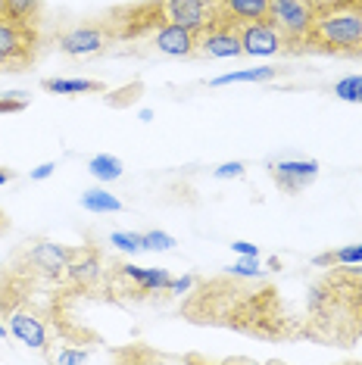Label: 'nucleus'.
Wrapping results in <instances>:
<instances>
[{"label":"nucleus","mask_w":362,"mask_h":365,"mask_svg":"<svg viewBox=\"0 0 362 365\" xmlns=\"http://www.w3.org/2000/svg\"><path fill=\"white\" fill-rule=\"evenodd\" d=\"M306 51L362 60V0H319Z\"/></svg>","instance_id":"nucleus-1"},{"label":"nucleus","mask_w":362,"mask_h":365,"mask_svg":"<svg viewBox=\"0 0 362 365\" xmlns=\"http://www.w3.org/2000/svg\"><path fill=\"white\" fill-rule=\"evenodd\" d=\"M103 26L110 31L113 44H147L150 47L153 35L169 22L166 0H141V4L116 6L103 16Z\"/></svg>","instance_id":"nucleus-2"},{"label":"nucleus","mask_w":362,"mask_h":365,"mask_svg":"<svg viewBox=\"0 0 362 365\" xmlns=\"http://www.w3.org/2000/svg\"><path fill=\"white\" fill-rule=\"evenodd\" d=\"M41 29L0 16V72H22L38 60Z\"/></svg>","instance_id":"nucleus-3"},{"label":"nucleus","mask_w":362,"mask_h":365,"mask_svg":"<svg viewBox=\"0 0 362 365\" xmlns=\"http://www.w3.org/2000/svg\"><path fill=\"white\" fill-rule=\"evenodd\" d=\"M319 0H269V22L284 35L287 51H306Z\"/></svg>","instance_id":"nucleus-4"},{"label":"nucleus","mask_w":362,"mask_h":365,"mask_svg":"<svg viewBox=\"0 0 362 365\" xmlns=\"http://www.w3.org/2000/svg\"><path fill=\"white\" fill-rule=\"evenodd\" d=\"M241 22H234L232 16L219 13L197 31V53L203 60H228V56H241Z\"/></svg>","instance_id":"nucleus-5"},{"label":"nucleus","mask_w":362,"mask_h":365,"mask_svg":"<svg viewBox=\"0 0 362 365\" xmlns=\"http://www.w3.org/2000/svg\"><path fill=\"white\" fill-rule=\"evenodd\" d=\"M113 41L110 31H106L103 22H90V26H76L69 31H60L56 35V47L66 56H90V53H100L106 51Z\"/></svg>","instance_id":"nucleus-6"},{"label":"nucleus","mask_w":362,"mask_h":365,"mask_svg":"<svg viewBox=\"0 0 362 365\" xmlns=\"http://www.w3.org/2000/svg\"><path fill=\"white\" fill-rule=\"evenodd\" d=\"M241 47L250 56H275L287 51V41L269 19H259V22H241Z\"/></svg>","instance_id":"nucleus-7"},{"label":"nucleus","mask_w":362,"mask_h":365,"mask_svg":"<svg viewBox=\"0 0 362 365\" xmlns=\"http://www.w3.org/2000/svg\"><path fill=\"white\" fill-rule=\"evenodd\" d=\"M269 175L284 194H300L306 185H312L319 175V163L316 160H281L269 165Z\"/></svg>","instance_id":"nucleus-8"},{"label":"nucleus","mask_w":362,"mask_h":365,"mask_svg":"<svg viewBox=\"0 0 362 365\" xmlns=\"http://www.w3.org/2000/svg\"><path fill=\"white\" fill-rule=\"evenodd\" d=\"M150 51L162 56H194L197 53V35L191 29H181L175 22H166L150 41Z\"/></svg>","instance_id":"nucleus-9"},{"label":"nucleus","mask_w":362,"mask_h":365,"mask_svg":"<svg viewBox=\"0 0 362 365\" xmlns=\"http://www.w3.org/2000/svg\"><path fill=\"white\" fill-rule=\"evenodd\" d=\"M166 16L181 29H191L194 35L216 16L212 0H166Z\"/></svg>","instance_id":"nucleus-10"},{"label":"nucleus","mask_w":362,"mask_h":365,"mask_svg":"<svg viewBox=\"0 0 362 365\" xmlns=\"http://www.w3.org/2000/svg\"><path fill=\"white\" fill-rule=\"evenodd\" d=\"M100 269H103V262H100V250L97 247H76V256L66 265V275H69L72 284L90 287L100 278Z\"/></svg>","instance_id":"nucleus-11"},{"label":"nucleus","mask_w":362,"mask_h":365,"mask_svg":"<svg viewBox=\"0 0 362 365\" xmlns=\"http://www.w3.org/2000/svg\"><path fill=\"white\" fill-rule=\"evenodd\" d=\"M119 275L135 284V294H153V290L169 287V272L162 269H138V265H116Z\"/></svg>","instance_id":"nucleus-12"},{"label":"nucleus","mask_w":362,"mask_h":365,"mask_svg":"<svg viewBox=\"0 0 362 365\" xmlns=\"http://www.w3.org/2000/svg\"><path fill=\"white\" fill-rule=\"evenodd\" d=\"M219 13L232 16L234 22H259L269 19V0H212Z\"/></svg>","instance_id":"nucleus-13"},{"label":"nucleus","mask_w":362,"mask_h":365,"mask_svg":"<svg viewBox=\"0 0 362 365\" xmlns=\"http://www.w3.org/2000/svg\"><path fill=\"white\" fill-rule=\"evenodd\" d=\"M0 16L19 22V26H38L44 19V0H0Z\"/></svg>","instance_id":"nucleus-14"},{"label":"nucleus","mask_w":362,"mask_h":365,"mask_svg":"<svg viewBox=\"0 0 362 365\" xmlns=\"http://www.w3.org/2000/svg\"><path fill=\"white\" fill-rule=\"evenodd\" d=\"M41 88L51 94H103L106 85L103 81H90V78H44Z\"/></svg>","instance_id":"nucleus-15"},{"label":"nucleus","mask_w":362,"mask_h":365,"mask_svg":"<svg viewBox=\"0 0 362 365\" xmlns=\"http://www.w3.org/2000/svg\"><path fill=\"white\" fill-rule=\"evenodd\" d=\"M278 76L275 66H259V69H244V72H228V76L212 78V88H225V85H237V81H272Z\"/></svg>","instance_id":"nucleus-16"},{"label":"nucleus","mask_w":362,"mask_h":365,"mask_svg":"<svg viewBox=\"0 0 362 365\" xmlns=\"http://www.w3.org/2000/svg\"><path fill=\"white\" fill-rule=\"evenodd\" d=\"M88 169L97 181H116V178H122V172H125L122 169V160H116V156H110V153L94 156V160L88 163Z\"/></svg>","instance_id":"nucleus-17"},{"label":"nucleus","mask_w":362,"mask_h":365,"mask_svg":"<svg viewBox=\"0 0 362 365\" xmlns=\"http://www.w3.org/2000/svg\"><path fill=\"white\" fill-rule=\"evenodd\" d=\"M81 206H85L88 212H119L122 203L116 200L113 194H106V190L94 187V190H85L81 194Z\"/></svg>","instance_id":"nucleus-18"},{"label":"nucleus","mask_w":362,"mask_h":365,"mask_svg":"<svg viewBox=\"0 0 362 365\" xmlns=\"http://www.w3.org/2000/svg\"><path fill=\"white\" fill-rule=\"evenodd\" d=\"M316 265H362V244L341 247V250H334V253L316 256Z\"/></svg>","instance_id":"nucleus-19"},{"label":"nucleus","mask_w":362,"mask_h":365,"mask_svg":"<svg viewBox=\"0 0 362 365\" xmlns=\"http://www.w3.org/2000/svg\"><path fill=\"white\" fill-rule=\"evenodd\" d=\"M331 94L337 101H347V103H362V76H347L341 81H334Z\"/></svg>","instance_id":"nucleus-20"},{"label":"nucleus","mask_w":362,"mask_h":365,"mask_svg":"<svg viewBox=\"0 0 362 365\" xmlns=\"http://www.w3.org/2000/svg\"><path fill=\"white\" fill-rule=\"evenodd\" d=\"M144 94V85L141 81H135V85H125V88H119L116 94H106V103L110 106H116V110H122V106H128V103H135L138 97Z\"/></svg>","instance_id":"nucleus-21"},{"label":"nucleus","mask_w":362,"mask_h":365,"mask_svg":"<svg viewBox=\"0 0 362 365\" xmlns=\"http://www.w3.org/2000/svg\"><path fill=\"white\" fill-rule=\"evenodd\" d=\"M110 244L125 253H141L144 250V235H131V231H113Z\"/></svg>","instance_id":"nucleus-22"},{"label":"nucleus","mask_w":362,"mask_h":365,"mask_svg":"<svg viewBox=\"0 0 362 365\" xmlns=\"http://www.w3.org/2000/svg\"><path fill=\"white\" fill-rule=\"evenodd\" d=\"M232 278H259L262 269H259V256H244L241 262H234L232 269Z\"/></svg>","instance_id":"nucleus-23"},{"label":"nucleus","mask_w":362,"mask_h":365,"mask_svg":"<svg viewBox=\"0 0 362 365\" xmlns=\"http://www.w3.org/2000/svg\"><path fill=\"white\" fill-rule=\"evenodd\" d=\"M175 247V237L166 235V231H147L144 235V250H172Z\"/></svg>","instance_id":"nucleus-24"},{"label":"nucleus","mask_w":362,"mask_h":365,"mask_svg":"<svg viewBox=\"0 0 362 365\" xmlns=\"http://www.w3.org/2000/svg\"><path fill=\"white\" fill-rule=\"evenodd\" d=\"M29 106V94L13 91V94H0V113H22Z\"/></svg>","instance_id":"nucleus-25"},{"label":"nucleus","mask_w":362,"mask_h":365,"mask_svg":"<svg viewBox=\"0 0 362 365\" xmlns=\"http://www.w3.org/2000/svg\"><path fill=\"white\" fill-rule=\"evenodd\" d=\"M212 175L216 178H241L244 175V163H225V165H219Z\"/></svg>","instance_id":"nucleus-26"},{"label":"nucleus","mask_w":362,"mask_h":365,"mask_svg":"<svg viewBox=\"0 0 362 365\" xmlns=\"http://www.w3.org/2000/svg\"><path fill=\"white\" fill-rule=\"evenodd\" d=\"M53 169H56L53 163H41L38 169H31V181H44V178H51V175H53Z\"/></svg>","instance_id":"nucleus-27"},{"label":"nucleus","mask_w":362,"mask_h":365,"mask_svg":"<svg viewBox=\"0 0 362 365\" xmlns=\"http://www.w3.org/2000/svg\"><path fill=\"white\" fill-rule=\"evenodd\" d=\"M191 284H194V278H178V281H169V294H185V290H191Z\"/></svg>","instance_id":"nucleus-28"},{"label":"nucleus","mask_w":362,"mask_h":365,"mask_svg":"<svg viewBox=\"0 0 362 365\" xmlns=\"http://www.w3.org/2000/svg\"><path fill=\"white\" fill-rule=\"evenodd\" d=\"M232 250H237L241 256H259V247L257 244H247V240H234Z\"/></svg>","instance_id":"nucleus-29"},{"label":"nucleus","mask_w":362,"mask_h":365,"mask_svg":"<svg viewBox=\"0 0 362 365\" xmlns=\"http://www.w3.org/2000/svg\"><path fill=\"white\" fill-rule=\"evenodd\" d=\"M60 362H85L88 359V353H78V350H66V353H60L56 356Z\"/></svg>","instance_id":"nucleus-30"},{"label":"nucleus","mask_w":362,"mask_h":365,"mask_svg":"<svg viewBox=\"0 0 362 365\" xmlns=\"http://www.w3.org/2000/svg\"><path fill=\"white\" fill-rule=\"evenodd\" d=\"M6 231H10V215H6L4 210H0V237H4Z\"/></svg>","instance_id":"nucleus-31"},{"label":"nucleus","mask_w":362,"mask_h":365,"mask_svg":"<svg viewBox=\"0 0 362 365\" xmlns=\"http://www.w3.org/2000/svg\"><path fill=\"white\" fill-rule=\"evenodd\" d=\"M6 181H13V169H6V165H0V187H4Z\"/></svg>","instance_id":"nucleus-32"},{"label":"nucleus","mask_w":362,"mask_h":365,"mask_svg":"<svg viewBox=\"0 0 362 365\" xmlns=\"http://www.w3.org/2000/svg\"><path fill=\"white\" fill-rule=\"evenodd\" d=\"M0 337H6V325H4V322H0Z\"/></svg>","instance_id":"nucleus-33"},{"label":"nucleus","mask_w":362,"mask_h":365,"mask_svg":"<svg viewBox=\"0 0 362 365\" xmlns=\"http://www.w3.org/2000/svg\"><path fill=\"white\" fill-rule=\"evenodd\" d=\"M347 269H350V272H356V275H362V269H353V265H347Z\"/></svg>","instance_id":"nucleus-34"}]
</instances>
